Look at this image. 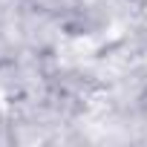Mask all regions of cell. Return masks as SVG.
Listing matches in <instances>:
<instances>
[]
</instances>
